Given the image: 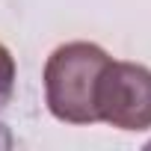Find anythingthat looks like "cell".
Wrapping results in <instances>:
<instances>
[{
    "label": "cell",
    "instance_id": "6da1fadb",
    "mask_svg": "<svg viewBox=\"0 0 151 151\" xmlns=\"http://www.w3.org/2000/svg\"><path fill=\"white\" fill-rule=\"evenodd\" d=\"M110 53L92 42L59 45L45 62V101L53 119L68 124H95V92Z\"/></svg>",
    "mask_w": 151,
    "mask_h": 151
},
{
    "label": "cell",
    "instance_id": "7a4b0ae2",
    "mask_svg": "<svg viewBox=\"0 0 151 151\" xmlns=\"http://www.w3.org/2000/svg\"><path fill=\"white\" fill-rule=\"evenodd\" d=\"M98 122L119 130H148L151 127V68L139 62H116L104 68L95 92Z\"/></svg>",
    "mask_w": 151,
    "mask_h": 151
},
{
    "label": "cell",
    "instance_id": "3957f363",
    "mask_svg": "<svg viewBox=\"0 0 151 151\" xmlns=\"http://www.w3.org/2000/svg\"><path fill=\"white\" fill-rule=\"evenodd\" d=\"M15 92V56L9 53L6 45H0V113L6 110Z\"/></svg>",
    "mask_w": 151,
    "mask_h": 151
}]
</instances>
